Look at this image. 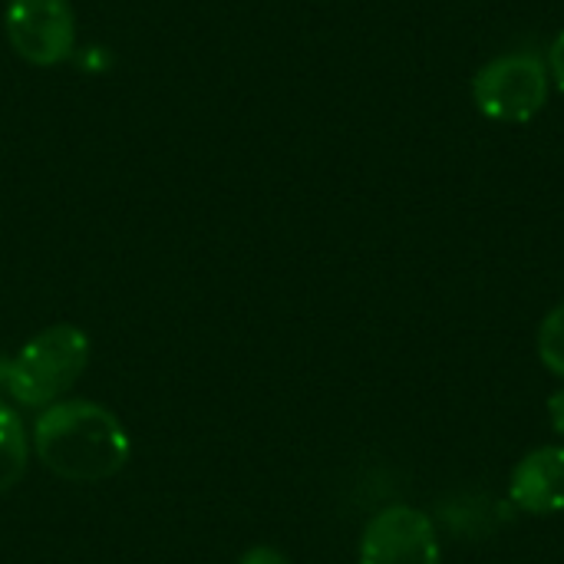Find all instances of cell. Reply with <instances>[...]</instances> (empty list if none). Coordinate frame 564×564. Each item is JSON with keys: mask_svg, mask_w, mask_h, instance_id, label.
Returning a JSON list of instances; mask_svg holds the SVG:
<instances>
[{"mask_svg": "<svg viewBox=\"0 0 564 564\" xmlns=\"http://www.w3.org/2000/svg\"><path fill=\"white\" fill-rule=\"evenodd\" d=\"M40 463L66 482H106L132 459V440L119 416L93 400H59L33 423Z\"/></svg>", "mask_w": 564, "mask_h": 564, "instance_id": "6da1fadb", "label": "cell"}, {"mask_svg": "<svg viewBox=\"0 0 564 564\" xmlns=\"http://www.w3.org/2000/svg\"><path fill=\"white\" fill-rule=\"evenodd\" d=\"M89 364V337L76 324L33 334L13 357H0V393L17 406L46 410L59 403Z\"/></svg>", "mask_w": 564, "mask_h": 564, "instance_id": "7a4b0ae2", "label": "cell"}, {"mask_svg": "<svg viewBox=\"0 0 564 564\" xmlns=\"http://www.w3.org/2000/svg\"><path fill=\"white\" fill-rule=\"evenodd\" d=\"M549 63L532 50L492 56L473 76V102L492 122H532L549 106Z\"/></svg>", "mask_w": 564, "mask_h": 564, "instance_id": "3957f363", "label": "cell"}, {"mask_svg": "<svg viewBox=\"0 0 564 564\" xmlns=\"http://www.w3.org/2000/svg\"><path fill=\"white\" fill-rule=\"evenodd\" d=\"M3 33L20 59L59 66L76 50V10L69 0H7Z\"/></svg>", "mask_w": 564, "mask_h": 564, "instance_id": "277c9868", "label": "cell"}, {"mask_svg": "<svg viewBox=\"0 0 564 564\" xmlns=\"http://www.w3.org/2000/svg\"><path fill=\"white\" fill-rule=\"evenodd\" d=\"M360 564H440L436 525L413 506L377 512L360 535Z\"/></svg>", "mask_w": 564, "mask_h": 564, "instance_id": "5b68a950", "label": "cell"}, {"mask_svg": "<svg viewBox=\"0 0 564 564\" xmlns=\"http://www.w3.org/2000/svg\"><path fill=\"white\" fill-rule=\"evenodd\" d=\"M509 496L529 516L564 512V446H539L519 459Z\"/></svg>", "mask_w": 564, "mask_h": 564, "instance_id": "8992f818", "label": "cell"}, {"mask_svg": "<svg viewBox=\"0 0 564 564\" xmlns=\"http://www.w3.org/2000/svg\"><path fill=\"white\" fill-rule=\"evenodd\" d=\"M26 459H30L26 426L20 413L7 400H0V496L10 492L26 476Z\"/></svg>", "mask_w": 564, "mask_h": 564, "instance_id": "52a82bcc", "label": "cell"}, {"mask_svg": "<svg viewBox=\"0 0 564 564\" xmlns=\"http://www.w3.org/2000/svg\"><path fill=\"white\" fill-rule=\"evenodd\" d=\"M535 347H539V360L545 364V370H552L558 380H564V301L542 317Z\"/></svg>", "mask_w": 564, "mask_h": 564, "instance_id": "ba28073f", "label": "cell"}, {"mask_svg": "<svg viewBox=\"0 0 564 564\" xmlns=\"http://www.w3.org/2000/svg\"><path fill=\"white\" fill-rule=\"evenodd\" d=\"M545 63H549V76H552V83H555V86L564 93V30L555 36V40H552Z\"/></svg>", "mask_w": 564, "mask_h": 564, "instance_id": "9c48e42d", "label": "cell"}, {"mask_svg": "<svg viewBox=\"0 0 564 564\" xmlns=\"http://www.w3.org/2000/svg\"><path fill=\"white\" fill-rule=\"evenodd\" d=\"M238 564H291L278 549H271V545H254V549H248Z\"/></svg>", "mask_w": 564, "mask_h": 564, "instance_id": "30bf717a", "label": "cell"}, {"mask_svg": "<svg viewBox=\"0 0 564 564\" xmlns=\"http://www.w3.org/2000/svg\"><path fill=\"white\" fill-rule=\"evenodd\" d=\"M549 423H552V430L564 440V387L549 397Z\"/></svg>", "mask_w": 564, "mask_h": 564, "instance_id": "8fae6325", "label": "cell"}]
</instances>
